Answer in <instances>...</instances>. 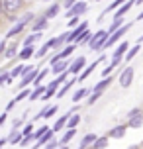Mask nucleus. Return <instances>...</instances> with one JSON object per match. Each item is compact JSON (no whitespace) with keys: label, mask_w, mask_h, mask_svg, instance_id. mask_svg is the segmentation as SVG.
Returning a JSON list of instances; mask_svg holds the SVG:
<instances>
[{"label":"nucleus","mask_w":143,"mask_h":149,"mask_svg":"<svg viewBox=\"0 0 143 149\" xmlns=\"http://www.w3.org/2000/svg\"><path fill=\"white\" fill-rule=\"evenodd\" d=\"M108 37H110V31L108 30H98L92 33V39L90 43H88V47H90L92 51H102L104 49L106 41H108Z\"/></svg>","instance_id":"obj_1"},{"label":"nucleus","mask_w":143,"mask_h":149,"mask_svg":"<svg viewBox=\"0 0 143 149\" xmlns=\"http://www.w3.org/2000/svg\"><path fill=\"white\" fill-rule=\"evenodd\" d=\"M26 2L28 0H2V10L4 14H18L26 8Z\"/></svg>","instance_id":"obj_2"},{"label":"nucleus","mask_w":143,"mask_h":149,"mask_svg":"<svg viewBox=\"0 0 143 149\" xmlns=\"http://www.w3.org/2000/svg\"><path fill=\"white\" fill-rule=\"evenodd\" d=\"M39 74V69L31 67V65H26V71L22 74V81H20V88H26V86H30L31 82L35 81V77Z\"/></svg>","instance_id":"obj_3"},{"label":"nucleus","mask_w":143,"mask_h":149,"mask_svg":"<svg viewBox=\"0 0 143 149\" xmlns=\"http://www.w3.org/2000/svg\"><path fill=\"white\" fill-rule=\"evenodd\" d=\"M133 74H135L133 67H126V69L120 73V77H118V82H120L121 88H129V86H131V82H133Z\"/></svg>","instance_id":"obj_4"},{"label":"nucleus","mask_w":143,"mask_h":149,"mask_svg":"<svg viewBox=\"0 0 143 149\" xmlns=\"http://www.w3.org/2000/svg\"><path fill=\"white\" fill-rule=\"evenodd\" d=\"M86 67H88V65H86V57H84V55H81V57H76L75 61H71L69 73H71V74H78V73H83Z\"/></svg>","instance_id":"obj_5"},{"label":"nucleus","mask_w":143,"mask_h":149,"mask_svg":"<svg viewBox=\"0 0 143 149\" xmlns=\"http://www.w3.org/2000/svg\"><path fill=\"white\" fill-rule=\"evenodd\" d=\"M86 10H88V4L84 2V0H78L75 6L71 8V10H67V18H73V16H84L86 14Z\"/></svg>","instance_id":"obj_6"},{"label":"nucleus","mask_w":143,"mask_h":149,"mask_svg":"<svg viewBox=\"0 0 143 149\" xmlns=\"http://www.w3.org/2000/svg\"><path fill=\"white\" fill-rule=\"evenodd\" d=\"M43 30H49V18L45 14L37 16L35 22L31 24V31H43Z\"/></svg>","instance_id":"obj_7"},{"label":"nucleus","mask_w":143,"mask_h":149,"mask_svg":"<svg viewBox=\"0 0 143 149\" xmlns=\"http://www.w3.org/2000/svg\"><path fill=\"white\" fill-rule=\"evenodd\" d=\"M26 26H28V24H24L22 20H20V22H14V26H12V28H10V30L6 31V36H4V37L12 39V37L22 36V33H24V30H26Z\"/></svg>","instance_id":"obj_8"},{"label":"nucleus","mask_w":143,"mask_h":149,"mask_svg":"<svg viewBox=\"0 0 143 149\" xmlns=\"http://www.w3.org/2000/svg\"><path fill=\"white\" fill-rule=\"evenodd\" d=\"M128 124H118V126H114L110 132H108V135H110V139H121L124 135H126V132H128Z\"/></svg>","instance_id":"obj_9"},{"label":"nucleus","mask_w":143,"mask_h":149,"mask_svg":"<svg viewBox=\"0 0 143 149\" xmlns=\"http://www.w3.org/2000/svg\"><path fill=\"white\" fill-rule=\"evenodd\" d=\"M69 67H71V61L69 59H59L55 65H51V73L61 74V73H65V71H69Z\"/></svg>","instance_id":"obj_10"},{"label":"nucleus","mask_w":143,"mask_h":149,"mask_svg":"<svg viewBox=\"0 0 143 149\" xmlns=\"http://www.w3.org/2000/svg\"><path fill=\"white\" fill-rule=\"evenodd\" d=\"M20 55V49H18V45H8L6 47V51L2 53V59L4 61H16V57Z\"/></svg>","instance_id":"obj_11"},{"label":"nucleus","mask_w":143,"mask_h":149,"mask_svg":"<svg viewBox=\"0 0 143 149\" xmlns=\"http://www.w3.org/2000/svg\"><path fill=\"white\" fill-rule=\"evenodd\" d=\"M35 53H37V51H35V47H33V45H24L22 49H20V55H18V59L28 61V59H31Z\"/></svg>","instance_id":"obj_12"},{"label":"nucleus","mask_w":143,"mask_h":149,"mask_svg":"<svg viewBox=\"0 0 143 149\" xmlns=\"http://www.w3.org/2000/svg\"><path fill=\"white\" fill-rule=\"evenodd\" d=\"M51 139H55V130H53V127H51V130H47L45 134L41 135L37 141H35V147H43V145H47Z\"/></svg>","instance_id":"obj_13"},{"label":"nucleus","mask_w":143,"mask_h":149,"mask_svg":"<svg viewBox=\"0 0 143 149\" xmlns=\"http://www.w3.org/2000/svg\"><path fill=\"white\" fill-rule=\"evenodd\" d=\"M61 8H63V4H61V2H53V4H51L49 8H47L43 14H45L47 18H49V20H53V18H57V16H59Z\"/></svg>","instance_id":"obj_14"},{"label":"nucleus","mask_w":143,"mask_h":149,"mask_svg":"<svg viewBox=\"0 0 143 149\" xmlns=\"http://www.w3.org/2000/svg\"><path fill=\"white\" fill-rule=\"evenodd\" d=\"M131 6H135V0H128L126 4H121L118 10H116V14H114V18H124V16L128 14L129 10H131Z\"/></svg>","instance_id":"obj_15"},{"label":"nucleus","mask_w":143,"mask_h":149,"mask_svg":"<svg viewBox=\"0 0 143 149\" xmlns=\"http://www.w3.org/2000/svg\"><path fill=\"white\" fill-rule=\"evenodd\" d=\"M128 51H129V43H128V41H120V43H118V47L114 49L112 57H124Z\"/></svg>","instance_id":"obj_16"},{"label":"nucleus","mask_w":143,"mask_h":149,"mask_svg":"<svg viewBox=\"0 0 143 149\" xmlns=\"http://www.w3.org/2000/svg\"><path fill=\"white\" fill-rule=\"evenodd\" d=\"M90 92H92V90L84 88V86L76 88V90H75V94H73V102H81L83 98H88V96H90Z\"/></svg>","instance_id":"obj_17"},{"label":"nucleus","mask_w":143,"mask_h":149,"mask_svg":"<svg viewBox=\"0 0 143 149\" xmlns=\"http://www.w3.org/2000/svg\"><path fill=\"white\" fill-rule=\"evenodd\" d=\"M71 114H73V112H71ZM71 114H63L61 118H57V122L53 124V130H55V132H61L63 127H67V122H69V118H71Z\"/></svg>","instance_id":"obj_18"},{"label":"nucleus","mask_w":143,"mask_h":149,"mask_svg":"<svg viewBox=\"0 0 143 149\" xmlns=\"http://www.w3.org/2000/svg\"><path fill=\"white\" fill-rule=\"evenodd\" d=\"M47 90V86H43V84H39V86H35V88L31 90V94H30V102H35V100H39V98L43 96V92Z\"/></svg>","instance_id":"obj_19"},{"label":"nucleus","mask_w":143,"mask_h":149,"mask_svg":"<svg viewBox=\"0 0 143 149\" xmlns=\"http://www.w3.org/2000/svg\"><path fill=\"white\" fill-rule=\"evenodd\" d=\"M112 82H114V77H104L102 81H98L96 84H94V88H92V90H100V92H102V90H106Z\"/></svg>","instance_id":"obj_20"},{"label":"nucleus","mask_w":143,"mask_h":149,"mask_svg":"<svg viewBox=\"0 0 143 149\" xmlns=\"http://www.w3.org/2000/svg\"><path fill=\"white\" fill-rule=\"evenodd\" d=\"M128 126L131 127V130H139V127L143 126V112L141 114H137V116H133V118L128 120Z\"/></svg>","instance_id":"obj_21"},{"label":"nucleus","mask_w":143,"mask_h":149,"mask_svg":"<svg viewBox=\"0 0 143 149\" xmlns=\"http://www.w3.org/2000/svg\"><path fill=\"white\" fill-rule=\"evenodd\" d=\"M96 139H98V135H96V134H86L83 139H81V143H78V145H81L83 149H86V147H90V145L96 141Z\"/></svg>","instance_id":"obj_22"},{"label":"nucleus","mask_w":143,"mask_h":149,"mask_svg":"<svg viewBox=\"0 0 143 149\" xmlns=\"http://www.w3.org/2000/svg\"><path fill=\"white\" fill-rule=\"evenodd\" d=\"M22 139H24L22 130H12V132H10V135H8V141L12 143V145H16V143H20Z\"/></svg>","instance_id":"obj_23"},{"label":"nucleus","mask_w":143,"mask_h":149,"mask_svg":"<svg viewBox=\"0 0 143 149\" xmlns=\"http://www.w3.org/2000/svg\"><path fill=\"white\" fill-rule=\"evenodd\" d=\"M108 143H110V135H102V137H98L96 141L92 143L90 147H94V149H106V147H108Z\"/></svg>","instance_id":"obj_24"},{"label":"nucleus","mask_w":143,"mask_h":149,"mask_svg":"<svg viewBox=\"0 0 143 149\" xmlns=\"http://www.w3.org/2000/svg\"><path fill=\"white\" fill-rule=\"evenodd\" d=\"M75 135H76V127H67V132H65V135H63V139H59L61 145H69V141H71Z\"/></svg>","instance_id":"obj_25"},{"label":"nucleus","mask_w":143,"mask_h":149,"mask_svg":"<svg viewBox=\"0 0 143 149\" xmlns=\"http://www.w3.org/2000/svg\"><path fill=\"white\" fill-rule=\"evenodd\" d=\"M98 63H100V61H98V59H96V61H94V63H90V65H88V67L84 69L83 73L78 74V81L83 82V81H84V79H88V74H90V73H92V71H94V69H96V67H98Z\"/></svg>","instance_id":"obj_26"},{"label":"nucleus","mask_w":143,"mask_h":149,"mask_svg":"<svg viewBox=\"0 0 143 149\" xmlns=\"http://www.w3.org/2000/svg\"><path fill=\"white\" fill-rule=\"evenodd\" d=\"M41 37H43V33H41V31H31L30 36L26 37V41H24V45H33L35 41H39Z\"/></svg>","instance_id":"obj_27"},{"label":"nucleus","mask_w":143,"mask_h":149,"mask_svg":"<svg viewBox=\"0 0 143 149\" xmlns=\"http://www.w3.org/2000/svg\"><path fill=\"white\" fill-rule=\"evenodd\" d=\"M81 122H83V118H81V114H71V118H69L67 122V127H78L81 126Z\"/></svg>","instance_id":"obj_28"},{"label":"nucleus","mask_w":143,"mask_h":149,"mask_svg":"<svg viewBox=\"0 0 143 149\" xmlns=\"http://www.w3.org/2000/svg\"><path fill=\"white\" fill-rule=\"evenodd\" d=\"M43 118L45 120H49V118H53L57 112H59V106H55V104H51V106H47V108H43Z\"/></svg>","instance_id":"obj_29"},{"label":"nucleus","mask_w":143,"mask_h":149,"mask_svg":"<svg viewBox=\"0 0 143 149\" xmlns=\"http://www.w3.org/2000/svg\"><path fill=\"white\" fill-rule=\"evenodd\" d=\"M75 47H76V43H67V45H65V47L59 51L61 57H63V59H69V57H71V53L75 51Z\"/></svg>","instance_id":"obj_30"},{"label":"nucleus","mask_w":143,"mask_h":149,"mask_svg":"<svg viewBox=\"0 0 143 149\" xmlns=\"http://www.w3.org/2000/svg\"><path fill=\"white\" fill-rule=\"evenodd\" d=\"M90 39H92V33H90V30H86L83 36H81V37L75 41V43H76V45H88V43H90Z\"/></svg>","instance_id":"obj_31"},{"label":"nucleus","mask_w":143,"mask_h":149,"mask_svg":"<svg viewBox=\"0 0 143 149\" xmlns=\"http://www.w3.org/2000/svg\"><path fill=\"white\" fill-rule=\"evenodd\" d=\"M121 26H124V18H114L112 24H110V28H108V31H110V36H112L116 30H120Z\"/></svg>","instance_id":"obj_32"},{"label":"nucleus","mask_w":143,"mask_h":149,"mask_svg":"<svg viewBox=\"0 0 143 149\" xmlns=\"http://www.w3.org/2000/svg\"><path fill=\"white\" fill-rule=\"evenodd\" d=\"M139 47H141V43H139V45H131V47H129V51L124 55V59H126V61H131L137 53H139Z\"/></svg>","instance_id":"obj_33"},{"label":"nucleus","mask_w":143,"mask_h":149,"mask_svg":"<svg viewBox=\"0 0 143 149\" xmlns=\"http://www.w3.org/2000/svg\"><path fill=\"white\" fill-rule=\"evenodd\" d=\"M14 81V77H12V73H8L6 69L0 73V84H10V82Z\"/></svg>","instance_id":"obj_34"},{"label":"nucleus","mask_w":143,"mask_h":149,"mask_svg":"<svg viewBox=\"0 0 143 149\" xmlns=\"http://www.w3.org/2000/svg\"><path fill=\"white\" fill-rule=\"evenodd\" d=\"M30 94H31V88H28V86H26V88H20V92L16 94V100L22 102V100H26V98H30Z\"/></svg>","instance_id":"obj_35"},{"label":"nucleus","mask_w":143,"mask_h":149,"mask_svg":"<svg viewBox=\"0 0 143 149\" xmlns=\"http://www.w3.org/2000/svg\"><path fill=\"white\" fill-rule=\"evenodd\" d=\"M47 74H49V69H43V71H39V74L35 77V81H33V84H35V86H39V84L43 82V79H45Z\"/></svg>","instance_id":"obj_36"},{"label":"nucleus","mask_w":143,"mask_h":149,"mask_svg":"<svg viewBox=\"0 0 143 149\" xmlns=\"http://www.w3.org/2000/svg\"><path fill=\"white\" fill-rule=\"evenodd\" d=\"M35 18H37L35 14H31V12H26V14H24L20 20H22L24 24H33V22H35Z\"/></svg>","instance_id":"obj_37"},{"label":"nucleus","mask_w":143,"mask_h":149,"mask_svg":"<svg viewBox=\"0 0 143 149\" xmlns=\"http://www.w3.org/2000/svg\"><path fill=\"white\" fill-rule=\"evenodd\" d=\"M47 51H51V45H49V43L41 45V47L37 49V53H35V57H45V55H47Z\"/></svg>","instance_id":"obj_38"},{"label":"nucleus","mask_w":143,"mask_h":149,"mask_svg":"<svg viewBox=\"0 0 143 149\" xmlns=\"http://www.w3.org/2000/svg\"><path fill=\"white\" fill-rule=\"evenodd\" d=\"M24 71H26V65H18V67H14L12 71H10V73H12V77L16 79V77H22Z\"/></svg>","instance_id":"obj_39"},{"label":"nucleus","mask_w":143,"mask_h":149,"mask_svg":"<svg viewBox=\"0 0 143 149\" xmlns=\"http://www.w3.org/2000/svg\"><path fill=\"white\" fill-rule=\"evenodd\" d=\"M100 96H102V92H100V90H92L90 96H88V104H94V102H96Z\"/></svg>","instance_id":"obj_40"},{"label":"nucleus","mask_w":143,"mask_h":149,"mask_svg":"<svg viewBox=\"0 0 143 149\" xmlns=\"http://www.w3.org/2000/svg\"><path fill=\"white\" fill-rule=\"evenodd\" d=\"M35 130H33V122H30V124H26V126L22 127V134L24 135H30V134H33Z\"/></svg>","instance_id":"obj_41"},{"label":"nucleus","mask_w":143,"mask_h":149,"mask_svg":"<svg viewBox=\"0 0 143 149\" xmlns=\"http://www.w3.org/2000/svg\"><path fill=\"white\" fill-rule=\"evenodd\" d=\"M31 139H35V135H33V134H30V135H24V139L20 141V145H22V147H28Z\"/></svg>","instance_id":"obj_42"},{"label":"nucleus","mask_w":143,"mask_h":149,"mask_svg":"<svg viewBox=\"0 0 143 149\" xmlns=\"http://www.w3.org/2000/svg\"><path fill=\"white\" fill-rule=\"evenodd\" d=\"M143 112V108H131V110L126 114V120H129V118H133V116H137V114H141Z\"/></svg>","instance_id":"obj_43"},{"label":"nucleus","mask_w":143,"mask_h":149,"mask_svg":"<svg viewBox=\"0 0 143 149\" xmlns=\"http://www.w3.org/2000/svg\"><path fill=\"white\" fill-rule=\"evenodd\" d=\"M47 130H49V127H47V126H41V127H39V130H35V132H33V135H35V139H39V137H41V135L45 134Z\"/></svg>","instance_id":"obj_44"},{"label":"nucleus","mask_w":143,"mask_h":149,"mask_svg":"<svg viewBox=\"0 0 143 149\" xmlns=\"http://www.w3.org/2000/svg\"><path fill=\"white\" fill-rule=\"evenodd\" d=\"M78 18H81V16H73V18H69V28H76V26H78Z\"/></svg>","instance_id":"obj_45"},{"label":"nucleus","mask_w":143,"mask_h":149,"mask_svg":"<svg viewBox=\"0 0 143 149\" xmlns=\"http://www.w3.org/2000/svg\"><path fill=\"white\" fill-rule=\"evenodd\" d=\"M76 2H78V0H63V8H65V10H71Z\"/></svg>","instance_id":"obj_46"},{"label":"nucleus","mask_w":143,"mask_h":149,"mask_svg":"<svg viewBox=\"0 0 143 149\" xmlns=\"http://www.w3.org/2000/svg\"><path fill=\"white\" fill-rule=\"evenodd\" d=\"M22 124H24V118H16L14 122H12V130H20Z\"/></svg>","instance_id":"obj_47"},{"label":"nucleus","mask_w":143,"mask_h":149,"mask_svg":"<svg viewBox=\"0 0 143 149\" xmlns=\"http://www.w3.org/2000/svg\"><path fill=\"white\" fill-rule=\"evenodd\" d=\"M6 47H8V37H4V39L0 41V55L6 51Z\"/></svg>","instance_id":"obj_48"},{"label":"nucleus","mask_w":143,"mask_h":149,"mask_svg":"<svg viewBox=\"0 0 143 149\" xmlns=\"http://www.w3.org/2000/svg\"><path fill=\"white\" fill-rule=\"evenodd\" d=\"M121 61H126V59H124V57H112V63H110V65L118 67V65H121Z\"/></svg>","instance_id":"obj_49"},{"label":"nucleus","mask_w":143,"mask_h":149,"mask_svg":"<svg viewBox=\"0 0 143 149\" xmlns=\"http://www.w3.org/2000/svg\"><path fill=\"white\" fill-rule=\"evenodd\" d=\"M114 69H116V67H114V65H108V67H106V69H104V71H102V77H108V74L112 73Z\"/></svg>","instance_id":"obj_50"},{"label":"nucleus","mask_w":143,"mask_h":149,"mask_svg":"<svg viewBox=\"0 0 143 149\" xmlns=\"http://www.w3.org/2000/svg\"><path fill=\"white\" fill-rule=\"evenodd\" d=\"M16 102H18L16 98H14V100H10V102H8V106H6V112H10V110H12V108L16 106Z\"/></svg>","instance_id":"obj_51"},{"label":"nucleus","mask_w":143,"mask_h":149,"mask_svg":"<svg viewBox=\"0 0 143 149\" xmlns=\"http://www.w3.org/2000/svg\"><path fill=\"white\" fill-rule=\"evenodd\" d=\"M6 120H8V112H4V114L0 116V126H4V124H6Z\"/></svg>","instance_id":"obj_52"},{"label":"nucleus","mask_w":143,"mask_h":149,"mask_svg":"<svg viewBox=\"0 0 143 149\" xmlns=\"http://www.w3.org/2000/svg\"><path fill=\"white\" fill-rule=\"evenodd\" d=\"M135 20H137V22H143V12H141V14H139V16H137Z\"/></svg>","instance_id":"obj_53"},{"label":"nucleus","mask_w":143,"mask_h":149,"mask_svg":"<svg viewBox=\"0 0 143 149\" xmlns=\"http://www.w3.org/2000/svg\"><path fill=\"white\" fill-rule=\"evenodd\" d=\"M141 147H143V145H131L129 149H141Z\"/></svg>","instance_id":"obj_54"},{"label":"nucleus","mask_w":143,"mask_h":149,"mask_svg":"<svg viewBox=\"0 0 143 149\" xmlns=\"http://www.w3.org/2000/svg\"><path fill=\"white\" fill-rule=\"evenodd\" d=\"M143 4V0H135V6H141Z\"/></svg>","instance_id":"obj_55"},{"label":"nucleus","mask_w":143,"mask_h":149,"mask_svg":"<svg viewBox=\"0 0 143 149\" xmlns=\"http://www.w3.org/2000/svg\"><path fill=\"white\" fill-rule=\"evenodd\" d=\"M137 43H143V36H139V37H137Z\"/></svg>","instance_id":"obj_56"},{"label":"nucleus","mask_w":143,"mask_h":149,"mask_svg":"<svg viewBox=\"0 0 143 149\" xmlns=\"http://www.w3.org/2000/svg\"><path fill=\"white\" fill-rule=\"evenodd\" d=\"M43 149H53V147H51V145H43Z\"/></svg>","instance_id":"obj_57"},{"label":"nucleus","mask_w":143,"mask_h":149,"mask_svg":"<svg viewBox=\"0 0 143 149\" xmlns=\"http://www.w3.org/2000/svg\"><path fill=\"white\" fill-rule=\"evenodd\" d=\"M59 149H69V145H61V147Z\"/></svg>","instance_id":"obj_58"},{"label":"nucleus","mask_w":143,"mask_h":149,"mask_svg":"<svg viewBox=\"0 0 143 149\" xmlns=\"http://www.w3.org/2000/svg\"><path fill=\"white\" fill-rule=\"evenodd\" d=\"M43 2H51V0H43Z\"/></svg>","instance_id":"obj_59"},{"label":"nucleus","mask_w":143,"mask_h":149,"mask_svg":"<svg viewBox=\"0 0 143 149\" xmlns=\"http://www.w3.org/2000/svg\"><path fill=\"white\" fill-rule=\"evenodd\" d=\"M96 2H100V0H96Z\"/></svg>","instance_id":"obj_60"},{"label":"nucleus","mask_w":143,"mask_h":149,"mask_svg":"<svg viewBox=\"0 0 143 149\" xmlns=\"http://www.w3.org/2000/svg\"><path fill=\"white\" fill-rule=\"evenodd\" d=\"M90 149H94V147H90Z\"/></svg>","instance_id":"obj_61"},{"label":"nucleus","mask_w":143,"mask_h":149,"mask_svg":"<svg viewBox=\"0 0 143 149\" xmlns=\"http://www.w3.org/2000/svg\"><path fill=\"white\" fill-rule=\"evenodd\" d=\"M141 145H143V143H141Z\"/></svg>","instance_id":"obj_62"}]
</instances>
